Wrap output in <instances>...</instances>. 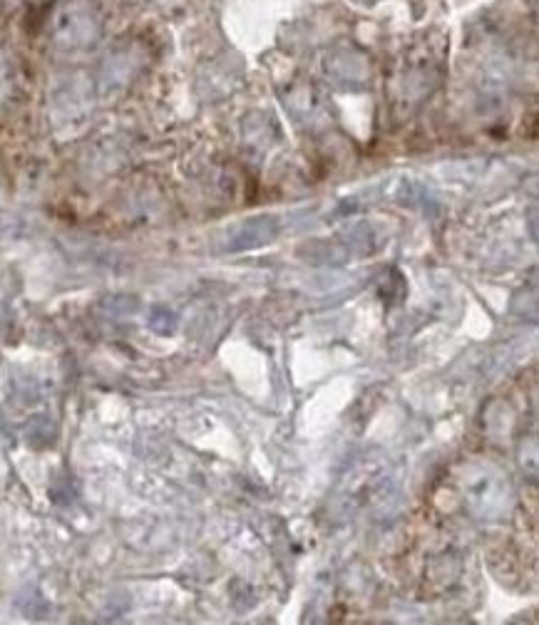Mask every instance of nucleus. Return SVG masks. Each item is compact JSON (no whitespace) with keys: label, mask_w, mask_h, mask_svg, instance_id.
I'll return each mask as SVG.
<instances>
[{"label":"nucleus","mask_w":539,"mask_h":625,"mask_svg":"<svg viewBox=\"0 0 539 625\" xmlns=\"http://www.w3.org/2000/svg\"><path fill=\"white\" fill-rule=\"evenodd\" d=\"M10 90H13V65H10L8 53L0 48V107L10 97Z\"/></svg>","instance_id":"f03ea898"},{"label":"nucleus","mask_w":539,"mask_h":625,"mask_svg":"<svg viewBox=\"0 0 539 625\" xmlns=\"http://www.w3.org/2000/svg\"><path fill=\"white\" fill-rule=\"evenodd\" d=\"M30 3H35V5H40V3H48V0H30Z\"/></svg>","instance_id":"7ed1b4c3"},{"label":"nucleus","mask_w":539,"mask_h":625,"mask_svg":"<svg viewBox=\"0 0 539 625\" xmlns=\"http://www.w3.org/2000/svg\"><path fill=\"white\" fill-rule=\"evenodd\" d=\"M140 3H152V0H140Z\"/></svg>","instance_id":"20e7f679"},{"label":"nucleus","mask_w":539,"mask_h":625,"mask_svg":"<svg viewBox=\"0 0 539 625\" xmlns=\"http://www.w3.org/2000/svg\"><path fill=\"white\" fill-rule=\"evenodd\" d=\"M100 15L87 0H65L50 20L53 43L63 50H87L100 40Z\"/></svg>","instance_id":"f257e3e1"}]
</instances>
